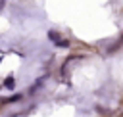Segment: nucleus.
Returning <instances> with one entry per match:
<instances>
[{"label": "nucleus", "instance_id": "nucleus-5", "mask_svg": "<svg viewBox=\"0 0 123 117\" xmlns=\"http://www.w3.org/2000/svg\"><path fill=\"white\" fill-rule=\"evenodd\" d=\"M0 61H2V56H0Z\"/></svg>", "mask_w": 123, "mask_h": 117}, {"label": "nucleus", "instance_id": "nucleus-2", "mask_svg": "<svg viewBox=\"0 0 123 117\" xmlns=\"http://www.w3.org/2000/svg\"><path fill=\"white\" fill-rule=\"evenodd\" d=\"M56 46H58V48H67V46H69V40H65V38H58V40H56Z\"/></svg>", "mask_w": 123, "mask_h": 117}, {"label": "nucleus", "instance_id": "nucleus-4", "mask_svg": "<svg viewBox=\"0 0 123 117\" xmlns=\"http://www.w3.org/2000/svg\"><path fill=\"white\" fill-rule=\"evenodd\" d=\"M48 38H52V40H58V33H56V31H50V33H48Z\"/></svg>", "mask_w": 123, "mask_h": 117}, {"label": "nucleus", "instance_id": "nucleus-1", "mask_svg": "<svg viewBox=\"0 0 123 117\" xmlns=\"http://www.w3.org/2000/svg\"><path fill=\"white\" fill-rule=\"evenodd\" d=\"M4 86H6L8 90H13V86H15V79H13V75H8V77L4 79Z\"/></svg>", "mask_w": 123, "mask_h": 117}, {"label": "nucleus", "instance_id": "nucleus-3", "mask_svg": "<svg viewBox=\"0 0 123 117\" xmlns=\"http://www.w3.org/2000/svg\"><path fill=\"white\" fill-rule=\"evenodd\" d=\"M21 98V94H12L10 98H6V102H15V100H19Z\"/></svg>", "mask_w": 123, "mask_h": 117}]
</instances>
